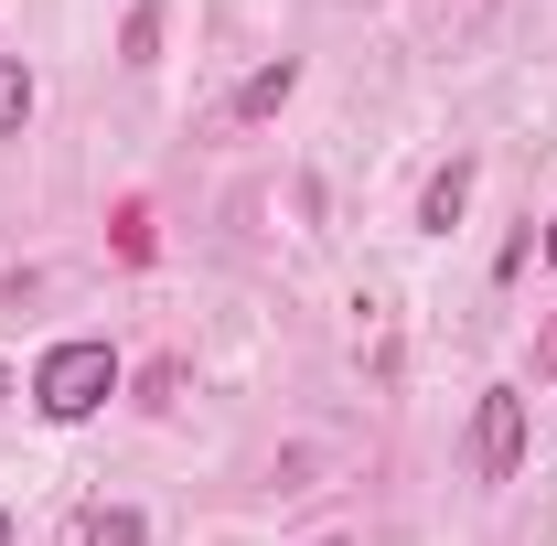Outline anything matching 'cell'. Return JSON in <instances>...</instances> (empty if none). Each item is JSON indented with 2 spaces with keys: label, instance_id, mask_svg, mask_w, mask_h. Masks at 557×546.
<instances>
[{
  "label": "cell",
  "instance_id": "obj_10",
  "mask_svg": "<svg viewBox=\"0 0 557 546\" xmlns=\"http://www.w3.org/2000/svg\"><path fill=\"white\" fill-rule=\"evenodd\" d=\"M547 258H557V225H547Z\"/></svg>",
  "mask_w": 557,
  "mask_h": 546
},
{
  "label": "cell",
  "instance_id": "obj_3",
  "mask_svg": "<svg viewBox=\"0 0 557 546\" xmlns=\"http://www.w3.org/2000/svg\"><path fill=\"white\" fill-rule=\"evenodd\" d=\"M461 214H472V161H450V172H429V194H418V225H429V236H450Z\"/></svg>",
  "mask_w": 557,
  "mask_h": 546
},
{
  "label": "cell",
  "instance_id": "obj_1",
  "mask_svg": "<svg viewBox=\"0 0 557 546\" xmlns=\"http://www.w3.org/2000/svg\"><path fill=\"white\" fill-rule=\"evenodd\" d=\"M108 397H119V353H108V343H86V333H75V343H54V353L33 364V408L54 418V429L97 418Z\"/></svg>",
  "mask_w": 557,
  "mask_h": 546
},
{
  "label": "cell",
  "instance_id": "obj_5",
  "mask_svg": "<svg viewBox=\"0 0 557 546\" xmlns=\"http://www.w3.org/2000/svg\"><path fill=\"white\" fill-rule=\"evenodd\" d=\"M75 546H150V525H139L129 504H97V514L75 525Z\"/></svg>",
  "mask_w": 557,
  "mask_h": 546
},
{
  "label": "cell",
  "instance_id": "obj_2",
  "mask_svg": "<svg viewBox=\"0 0 557 546\" xmlns=\"http://www.w3.org/2000/svg\"><path fill=\"white\" fill-rule=\"evenodd\" d=\"M472 472H483V482H515V472H525V397H515V386H483V418H472Z\"/></svg>",
  "mask_w": 557,
  "mask_h": 546
},
{
  "label": "cell",
  "instance_id": "obj_8",
  "mask_svg": "<svg viewBox=\"0 0 557 546\" xmlns=\"http://www.w3.org/2000/svg\"><path fill=\"white\" fill-rule=\"evenodd\" d=\"M536 375H557V322H547V343H536Z\"/></svg>",
  "mask_w": 557,
  "mask_h": 546
},
{
  "label": "cell",
  "instance_id": "obj_4",
  "mask_svg": "<svg viewBox=\"0 0 557 546\" xmlns=\"http://www.w3.org/2000/svg\"><path fill=\"white\" fill-rule=\"evenodd\" d=\"M289 86H300V65H289V54H278V65H258L247 86H236V119H278V108H289Z\"/></svg>",
  "mask_w": 557,
  "mask_h": 546
},
{
  "label": "cell",
  "instance_id": "obj_9",
  "mask_svg": "<svg viewBox=\"0 0 557 546\" xmlns=\"http://www.w3.org/2000/svg\"><path fill=\"white\" fill-rule=\"evenodd\" d=\"M0 546H11V514H0Z\"/></svg>",
  "mask_w": 557,
  "mask_h": 546
},
{
  "label": "cell",
  "instance_id": "obj_6",
  "mask_svg": "<svg viewBox=\"0 0 557 546\" xmlns=\"http://www.w3.org/2000/svg\"><path fill=\"white\" fill-rule=\"evenodd\" d=\"M33 97H44V86H33V65L11 54V65H0V129H11V139L33 129Z\"/></svg>",
  "mask_w": 557,
  "mask_h": 546
},
{
  "label": "cell",
  "instance_id": "obj_11",
  "mask_svg": "<svg viewBox=\"0 0 557 546\" xmlns=\"http://www.w3.org/2000/svg\"><path fill=\"white\" fill-rule=\"evenodd\" d=\"M0 397H11V375H0Z\"/></svg>",
  "mask_w": 557,
  "mask_h": 546
},
{
  "label": "cell",
  "instance_id": "obj_7",
  "mask_svg": "<svg viewBox=\"0 0 557 546\" xmlns=\"http://www.w3.org/2000/svg\"><path fill=\"white\" fill-rule=\"evenodd\" d=\"M150 54H161V0H139L129 33H119V65H150Z\"/></svg>",
  "mask_w": 557,
  "mask_h": 546
}]
</instances>
